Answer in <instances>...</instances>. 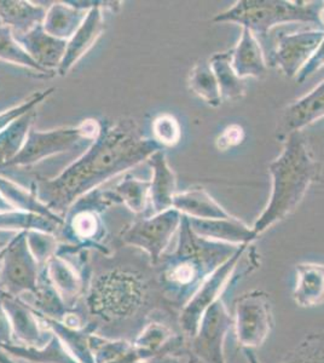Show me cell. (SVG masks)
<instances>
[{"label":"cell","instance_id":"obj_1","mask_svg":"<svg viewBox=\"0 0 324 363\" xmlns=\"http://www.w3.org/2000/svg\"><path fill=\"white\" fill-rule=\"evenodd\" d=\"M159 150L164 148L154 138L144 136L140 125L130 116L99 120V135L85 154L57 177H38L30 189L50 210L65 217L84 195L148 160Z\"/></svg>","mask_w":324,"mask_h":363},{"label":"cell","instance_id":"obj_2","mask_svg":"<svg viewBox=\"0 0 324 363\" xmlns=\"http://www.w3.org/2000/svg\"><path fill=\"white\" fill-rule=\"evenodd\" d=\"M99 267L91 269L85 306L91 323L101 328H119L135 322L147 313L152 284L145 272L121 257L102 255Z\"/></svg>","mask_w":324,"mask_h":363},{"label":"cell","instance_id":"obj_3","mask_svg":"<svg viewBox=\"0 0 324 363\" xmlns=\"http://www.w3.org/2000/svg\"><path fill=\"white\" fill-rule=\"evenodd\" d=\"M238 248L200 238L190 227L189 218L181 215L176 251L162 256L157 264V285L164 301L183 308L203 281L234 256Z\"/></svg>","mask_w":324,"mask_h":363},{"label":"cell","instance_id":"obj_4","mask_svg":"<svg viewBox=\"0 0 324 363\" xmlns=\"http://www.w3.org/2000/svg\"><path fill=\"white\" fill-rule=\"evenodd\" d=\"M269 172L272 181L270 199L252 227L258 238L291 216L320 176V164L301 131L284 138V150L270 162Z\"/></svg>","mask_w":324,"mask_h":363},{"label":"cell","instance_id":"obj_5","mask_svg":"<svg viewBox=\"0 0 324 363\" xmlns=\"http://www.w3.org/2000/svg\"><path fill=\"white\" fill-rule=\"evenodd\" d=\"M323 1L287 0H238L231 8L218 13L214 23H236L265 39L276 26L287 23H316Z\"/></svg>","mask_w":324,"mask_h":363},{"label":"cell","instance_id":"obj_6","mask_svg":"<svg viewBox=\"0 0 324 363\" xmlns=\"http://www.w3.org/2000/svg\"><path fill=\"white\" fill-rule=\"evenodd\" d=\"M260 265V255L255 245L240 246L234 256L216 269L197 289L179 314V326L186 339L196 335L202 316L216 301L222 299L230 286H235Z\"/></svg>","mask_w":324,"mask_h":363},{"label":"cell","instance_id":"obj_7","mask_svg":"<svg viewBox=\"0 0 324 363\" xmlns=\"http://www.w3.org/2000/svg\"><path fill=\"white\" fill-rule=\"evenodd\" d=\"M109 207L103 190H92L79 199L63 217L65 224L60 236L65 240V244L56 247L55 253L66 256L94 250L102 255H109L107 246L102 244L107 230L101 216Z\"/></svg>","mask_w":324,"mask_h":363},{"label":"cell","instance_id":"obj_8","mask_svg":"<svg viewBox=\"0 0 324 363\" xmlns=\"http://www.w3.org/2000/svg\"><path fill=\"white\" fill-rule=\"evenodd\" d=\"M99 131V120L85 119L77 126L38 131L32 126L20 153L5 164L0 171L32 166L46 157L65 153L82 142H92Z\"/></svg>","mask_w":324,"mask_h":363},{"label":"cell","instance_id":"obj_9","mask_svg":"<svg viewBox=\"0 0 324 363\" xmlns=\"http://www.w3.org/2000/svg\"><path fill=\"white\" fill-rule=\"evenodd\" d=\"M41 265L29 245L28 233L21 231L0 251V292L21 298L37 292Z\"/></svg>","mask_w":324,"mask_h":363},{"label":"cell","instance_id":"obj_10","mask_svg":"<svg viewBox=\"0 0 324 363\" xmlns=\"http://www.w3.org/2000/svg\"><path fill=\"white\" fill-rule=\"evenodd\" d=\"M181 223V212L172 207L131 224L121 233L120 241L126 247L145 252L150 265L157 267Z\"/></svg>","mask_w":324,"mask_h":363},{"label":"cell","instance_id":"obj_11","mask_svg":"<svg viewBox=\"0 0 324 363\" xmlns=\"http://www.w3.org/2000/svg\"><path fill=\"white\" fill-rule=\"evenodd\" d=\"M234 328L242 349H259L274 328L270 294L255 289L238 298L235 303Z\"/></svg>","mask_w":324,"mask_h":363},{"label":"cell","instance_id":"obj_12","mask_svg":"<svg viewBox=\"0 0 324 363\" xmlns=\"http://www.w3.org/2000/svg\"><path fill=\"white\" fill-rule=\"evenodd\" d=\"M234 327V318L223 299L216 301L202 316L196 335L190 339V352L199 363H226L224 342Z\"/></svg>","mask_w":324,"mask_h":363},{"label":"cell","instance_id":"obj_13","mask_svg":"<svg viewBox=\"0 0 324 363\" xmlns=\"http://www.w3.org/2000/svg\"><path fill=\"white\" fill-rule=\"evenodd\" d=\"M324 29L281 34L270 55L271 66L279 67L287 78L296 79L323 40Z\"/></svg>","mask_w":324,"mask_h":363},{"label":"cell","instance_id":"obj_14","mask_svg":"<svg viewBox=\"0 0 324 363\" xmlns=\"http://www.w3.org/2000/svg\"><path fill=\"white\" fill-rule=\"evenodd\" d=\"M123 4V1L101 0V3L97 6L87 11L86 17L78 30L67 42L66 52L61 65L58 67V75L66 77L70 70L74 68L75 65L95 46L106 28L103 9H109L113 13H119Z\"/></svg>","mask_w":324,"mask_h":363},{"label":"cell","instance_id":"obj_15","mask_svg":"<svg viewBox=\"0 0 324 363\" xmlns=\"http://www.w3.org/2000/svg\"><path fill=\"white\" fill-rule=\"evenodd\" d=\"M0 301L13 327V342L27 347H44L51 335L48 337L40 318L33 308L21 298L3 294Z\"/></svg>","mask_w":324,"mask_h":363},{"label":"cell","instance_id":"obj_16","mask_svg":"<svg viewBox=\"0 0 324 363\" xmlns=\"http://www.w3.org/2000/svg\"><path fill=\"white\" fill-rule=\"evenodd\" d=\"M41 270L49 279L69 309H74L79 299L85 296L89 280L78 267L70 263L65 256L52 253L41 264Z\"/></svg>","mask_w":324,"mask_h":363},{"label":"cell","instance_id":"obj_17","mask_svg":"<svg viewBox=\"0 0 324 363\" xmlns=\"http://www.w3.org/2000/svg\"><path fill=\"white\" fill-rule=\"evenodd\" d=\"M15 38L38 66L51 74H57L58 67L66 52V40L46 33L43 25Z\"/></svg>","mask_w":324,"mask_h":363},{"label":"cell","instance_id":"obj_18","mask_svg":"<svg viewBox=\"0 0 324 363\" xmlns=\"http://www.w3.org/2000/svg\"><path fill=\"white\" fill-rule=\"evenodd\" d=\"M322 118H324V79L284 111L277 131L281 137H287L289 133L301 131Z\"/></svg>","mask_w":324,"mask_h":363},{"label":"cell","instance_id":"obj_19","mask_svg":"<svg viewBox=\"0 0 324 363\" xmlns=\"http://www.w3.org/2000/svg\"><path fill=\"white\" fill-rule=\"evenodd\" d=\"M189 222L196 235L216 242L242 246L253 244V241L258 239L252 227H248L236 217L226 219L189 218Z\"/></svg>","mask_w":324,"mask_h":363},{"label":"cell","instance_id":"obj_20","mask_svg":"<svg viewBox=\"0 0 324 363\" xmlns=\"http://www.w3.org/2000/svg\"><path fill=\"white\" fill-rule=\"evenodd\" d=\"M147 161L152 169L149 200L152 213L156 215L172 208L173 198L177 194V177L174 171L169 167L164 150L152 154Z\"/></svg>","mask_w":324,"mask_h":363},{"label":"cell","instance_id":"obj_21","mask_svg":"<svg viewBox=\"0 0 324 363\" xmlns=\"http://www.w3.org/2000/svg\"><path fill=\"white\" fill-rule=\"evenodd\" d=\"M231 67L238 78H263L267 73V62L263 49L255 34L242 28L241 38L231 49Z\"/></svg>","mask_w":324,"mask_h":363},{"label":"cell","instance_id":"obj_22","mask_svg":"<svg viewBox=\"0 0 324 363\" xmlns=\"http://www.w3.org/2000/svg\"><path fill=\"white\" fill-rule=\"evenodd\" d=\"M291 298L296 306L312 309L324 304V264L299 263Z\"/></svg>","mask_w":324,"mask_h":363},{"label":"cell","instance_id":"obj_23","mask_svg":"<svg viewBox=\"0 0 324 363\" xmlns=\"http://www.w3.org/2000/svg\"><path fill=\"white\" fill-rule=\"evenodd\" d=\"M48 9L25 0H0V25L9 27L13 35L28 33L43 25Z\"/></svg>","mask_w":324,"mask_h":363},{"label":"cell","instance_id":"obj_24","mask_svg":"<svg viewBox=\"0 0 324 363\" xmlns=\"http://www.w3.org/2000/svg\"><path fill=\"white\" fill-rule=\"evenodd\" d=\"M173 208L189 218L226 219L234 217L217 203L203 186L177 193L173 198Z\"/></svg>","mask_w":324,"mask_h":363},{"label":"cell","instance_id":"obj_25","mask_svg":"<svg viewBox=\"0 0 324 363\" xmlns=\"http://www.w3.org/2000/svg\"><path fill=\"white\" fill-rule=\"evenodd\" d=\"M38 316L45 330L57 335V338L77 361L80 363H95L90 342L91 335L96 332L91 323L84 328H73L54 318H44L39 314Z\"/></svg>","mask_w":324,"mask_h":363},{"label":"cell","instance_id":"obj_26","mask_svg":"<svg viewBox=\"0 0 324 363\" xmlns=\"http://www.w3.org/2000/svg\"><path fill=\"white\" fill-rule=\"evenodd\" d=\"M0 347L13 359L29 363H80L72 356L57 338V335L52 332L44 347H27L13 342Z\"/></svg>","mask_w":324,"mask_h":363},{"label":"cell","instance_id":"obj_27","mask_svg":"<svg viewBox=\"0 0 324 363\" xmlns=\"http://www.w3.org/2000/svg\"><path fill=\"white\" fill-rule=\"evenodd\" d=\"M86 15L87 11L75 8L68 1H56L48 8L43 28L50 35L68 42L78 30Z\"/></svg>","mask_w":324,"mask_h":363},{"label":"cell","instance_id":"obj_28","mask_svg":"<svg viewBox=\"0 0 324 363\" xmlns=\"http://www.w3.org/2000/svg\"><path fill=\"white\" fill-rule=\"evenodd\" d=\"M63 224L65 222L25 211L13 210L0 213V230L34 231L56 236L60 235Z\"/></svg>","mask_w":324,"mask_h":363},{"label":"cell","instance_id":"obj_29","mask_svg":"<svg viewBox=\"0 0 324 363\" xmlns=\"http://www.w3.org/2000/svg\"><path fill=\"white\" fill-rule=\"evenodd\" d=\"M208 61L217 78L223 101L242 99L246 95V84L231 67V50L214 54Z\"/></svg>","mask_w":324,"mask_h":363},{"label":"cell","instance_id":"obj_30","mask_svg":"<svg viewBox=\"0 0 324 363\" xmlns=\"http://www.w3.org/2000/svg\"><path fill=\"white\" fill-rule=\"evenodd\" d=\"M0 194L6 199V201L15 210L32 212V213L44 216L48 218L65 222L63 217L55 213V212L50 210L49 207L41 203L33 190L25 189V188L16 184L15 182L10 181L8 178L1 177V176H0Z\"/></svg>","mask_w":324,"mask_h":363},{"label":"cell","instance_id":"obj_31","mask_svg":"<svg viewBox=\"0 0 324 363\" xmlns=\"http://www.w3.org/2000/svg\"><path fill=\"white\" fill-rule=\"evenodd\" d=\"M33 301L29 306L34 311L44 318H54L57 321H63L70 310L54 286L51 285L43 270L38 281L37 292L32 296Z\"/></svg>","mask_w":324,"mask_h":363},{"label":"cell","instance_id":"obj_32","mask_svg":"<svg viewBox=\"0 0 324 363\" xmlns=\"http://www.w3.org/2000/svg\"><path fill=\"white\" fill-rule=\"evenodd\" d=\"M35 116V111L27 113L0 133V169L20 153L29 130L33 126Z\"/></svg>","mask_w":324,"mask_h":363},{"label":"cell","instance_id":"obj_33","mask_svg":"<svg viewBox=\"0 0 324 363\" xmlns=\"http://www.w3.org/2000/svg\"><path fill=\"white\" fill-rule=\"evenodd\" d=\"M149 191L150 181H143L132 176L123 178V181L116 184L114 189L109 190L115 205L123 203L135 215L143 213L145 211Z\"/></svg>","mask_w":324,"mask_h":363},{"label":"cell","instance_id":"obj_34","mask_svg":"<svg viewBox=\"0 0 324 363\" xmlns=\"http://www.w3.org/2000/svg\"><path fill=\"white\" fill-rule=\"evenodd\" d=\"M189 89L211 107H219L223 99L210 61H197L190 70Z\"/></svg>","mask_w":324,"mask_h":363},{"label":"cell","instance_id":"obj_35","mask_svg":"<svg viewBox=\"0 0 324 363\" xmlns=\"http://www.w3.org/2000/svg\"><path fill=\"white\" fill-rule=\"evenodd\" d=\"M0 61L28 68L38 75H43L45 78L54 77V74L43 69L34 62L32 57L27 54V51L17 42L13 30L3 25H0Z\"/></svg>","mask_w":324,"mask_h":363},{"label":"cell","instance_id":"obj_36","mask_svg":"<svg viewBox=\"0 0 324 363\" xmlns=\"http://www.w3.org/2000/svg\"><path fill=\"white\" fill-rule=\"evenodd\" d=\"M281 363H324V332L306 335Z\"/></svg>","mask_w":324,"mask_h":363},{"label":"cell","instance_id":"obj_37","mask_svg":"<svg viewBox=\"0 0 324 363\" xmlns=\"http://www.w3.org/2000/svg\"><path fill=\"white\" fill-rule=\"evenodd\" d=\"M152 138L164 149L174 147L181 140V124L169 113H162L156 116L152 121Z\"/></svg>","mask_w":324,"mask_h":363},{"label":"cell","instance_id":"obj_38","mask_svg":"<svg viewBox=\"0 0 324 363\" xmlns=\"http://www.w3.org/2000/svg\"><path fill=\"white\" fill-rule=\"evenodd\" d=\"M55 90H56L55 87H50V89H46V90L34 92V94L29 96L28 99L23 101L22 104L10 108V109L4 111L3 113H0V133L13 124V121L21 118V116H25V114L32 112V111H35V108L39 104H43L48 97L52 95Z\"/></svg>","mask_w":324,"mask_h":363},{"label":"cell","instance_id":"obj_39","mask_svg":"<svg viewBox=\"0 0 324 363\" xmlns=\"http://www.w3.org/2000/svg\"><path fill=\"white\" fill-rule=\"evenodd\" d=\"M246 140V133L242 126L238 124H231L223 130L222 133L216 140V147L219 152H226L229 149L242 145Z\"/></svg>","mask_w":324,"mask_h":363},{"label":"cell","instance_id":"obj_40","mask_svg":"<svg viewBox=\"0 0 324 363\" xmlns=\"http://www.w3.org/2000/svg\"><path fill=\"white\" fill-rule=\"evenodd\" d=\"M324 67V38L320 43V48L316 50L311 60L305 65L304 68L300 70L299 74L296 75V80L299 84L304 83L306 79L310 78L316 73L317 70L322 69Z\"/></svg>","mask_w":324,"mask_h":363},{"label":"cell","instance_id":"obj_41","mask_svg":"<svg viewBox=\"0 0 324 363\" xmlns=\"http://www.w3.org/2000/svg\"><path fill=\"white\" fill-rule=\"evenodd\" d=\"M13 327L3 306V303L0 301V347L13 344Z\"/></svg>","mask_w":324,"mask_h":363},{"label":"cell","instance_id":"obj_42","mask_svg":"<svg viewBox=\"0 0 324 363\" xmlns=\"http://www.w3.org/2000/svg\"><path fill=\"white\" fill-rule=\"evenodd\" d=\"M13 210H15V208L6 201V199H5L3 195L0 194V213H1V212H9V211Z\"/></svg>","mask_w":324,"mask_h":363},{"label":"cell","instance_id":"obj_43","mask_svg":"<svg viewBox=\"0 0 324 363\" xmlns=\"http://www.w3.org/2000/svg\"><path fill=\"white\" fill-rule=\"evenodd\" d=\"M243 352H245V356H246L248 363H260V361H259L258 357L255 356L253 350H250V349H243Z\"/></svg>","mask_w":324,"mask_h":363},{"label":"cell","instance_id":"obj_44","mask_svg":"<svg viewBox=\"0 0 324 363\" xmlns=\"http://www.w3.org/2000/svg\"><path fill=\"white\" fill-rule=\"evenodd\" d=\"M0 363H17L16 359H13L11 356L9 355L8 352H5L1 347H0Z\"/></svg>","mask_w":324,"mask_h":363},{"label":"cell","instance_id":"obj_45","mask_svg":"<svg viewBox=\"0 0 324 363\" xmlns=\"http://www.w3.org/2000/svg\"><path fill=\"white\" fill-rule=\"evenodd\" d=\"M1 245H0V251H1ZM1 296H3V294H1V292H0V298H1Z\"/></svg>","mask_w":324,"mask_h":363},{"label":"cell","instance_id":"obj_46","mask_svg":"<svg viewBox=\"0 0 324 363\" xmlns=\"http://www.w3.org/2000/svg\"><path fill=\"white\" fill-rule=\"evenodd\" d=\"M191 363H199V362H196V361H194V362H191Z\"/></svg>","mask_w":324,"mask_h":363}]
</instances>
